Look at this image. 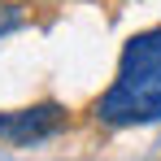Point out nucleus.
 I'll use <instances>...</instances> for the list:
<instances>
[{"label":"nucleus","mask_w":161,"mask_h":161,"mask_svg":"<svg viewBox=\"0 0 161 161\" xmlns=\"http://www.w3.org/2000/svg\"><path fill=\"white\" fill-rule=\"evenodd\" d=\"M105 126H148L161 122V31H139L122 44L118 79L96 100Z\"/></svg>","instance_id":"1"},{"label":"nucleus","mask_w":161,"mask_h":161,"mask_svg":"<svg viewBox=\"0 0 161 161\" xmlns=\"http://www.w3.org/2000/svg\"><path fill=\"white\" fill-rule=\"evenodd\" d=\"M22 22H26L22 4H13V0H0V39H4V35H13Z\"/></svg>","instance_id":"3"},{"label":"nucleus","mask_w":161,"mask_h":161,"mask_svg":"<svg viewBox=\"0 0 161 161\" xmlns=\"http://www.w3.org/2000/svg\"><path fill=\"white\" fill-rule=\"evenodd\" d=\"M65 126V109L44 100V105L31 109H13V113H0V139L13 144V148H26V144H44Z\"/></svg>","instance_id":"2"}]
</instances>
